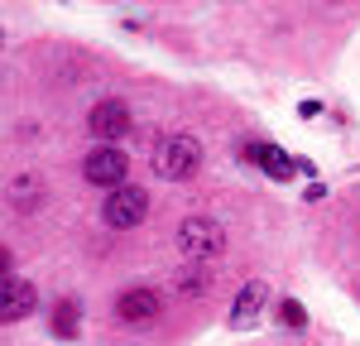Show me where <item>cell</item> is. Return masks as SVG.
Masks as SVG:
<instances>
[{"mask_svg":"<svg viewBox=\"0 0 360 346\" xmlns=\"http://www.w3.org/2000/svg\"><path fill=\"white\" fill-rule=\"evenodd\" d=\"M197 164H202V144L193 135H164L159 149H154V173L159 178H173V183L193 178Z\"/></svg>","mask_w":360,"mask_h":346,"instance_id":"cell-1","label":"cell"},{"mask_svg":"<svg viewBox=\"0 0 360 346\" xmlns=\"http://www.w3.org/2000/svg\"><path fill=\"white\" fill-rule=\"evenodd\" d=\"M178 250L188 260H212L217 250H226V231L212 217H188L178 226Z\"/></svg>","mask_w":360,"mask_h":346,"instance_id":"cell-2","label":"cell"},{"mask_svg":"<svg viewBox=\"0 0 360 346\" xmlns=\"http://www.w3.org/2000/svg\"><path fill=\"white\" fill-rule=\"evenodd\" d=\"M125 149L120 144H96L91 154L82 159V173H86V183H96V188H125Z\"/></svg>","mask_w":360,"mask_h":346,"instance_id":"cell-3","label":"cell"},{"mask_svg":"<svg viewBox=\"0 0 360 346\" xmlns=\"http://www.w3.org/2000/svg\"><path fill=\"white\" fill-rule=\"evenodd\" d=\"M144 212H149V193H144V188H135V183L115 188L111 198H106V207H101L106 226H120V231L139 226V222H144Z\"/></svg>","mask_w":360,"mask_h":346,"instance_id":"cell-4","label":"cell"},{"mask_svg":"<svg viewBox=\"0 0 360 346\" xmlns=\"http://www.w3.org/2000/svg\"><path fill=\"white\" fill-rule=\"evenodd\" d=\"M86 130H91L101 144L120 140V135L130 130V106H125V101H96L91 115H86Z\"/></svg>","mask_w":360,"mask_h":346,"instance_id":"cell-5","label":"cell"},{"mask_svg":"<svg viewBox=\"0 0 360 346\" xmlns=\"http://www.w3.org/2000/svg\"><path fill=\"white\" fill-rule=\"evenodd\" d=\"M115 313L125 317V322H154L159 317V288H130V293H120Z\"/></svg>","mask_w":360,"mask_h":346,"instance_id":"cell-6","label":"cell"},{"mask_svg":"<svg viewBox=\"0 0 360 346\" xmlns=\"http://www.w3.org/2000/svg\"><path fill=\"white\" fill-rule=\"evenodd\" d=\"M0 313H5V322H25L29 313H34V284L29 279H5V298H0Z\"/></svg>","mask_w":360,"mask_h":346,"instance_id":"cell-7","label":"cell"},{"mask_svg":"<svg viewBox=\"0 0 360 346\" xmlns=\"http://www.w3.org/2000/svg\"><path fill=\"white\" fill-rule=\"evenodd\" d=\"M264 298H269V288L259 284V279H250L240 293H236V303H231V327H255V317L264 308Z\"/></svg>","mask_w":360,"mask_h":346,"instance_id":"cell-8","label":"cell"},{"mask_svg":"<svg viewBox=\"0 0 360 346\" xmlns=\"http://www.w3.org/2000/svg\"><path fill=\"white\" fill-rule=\"evenodd\" d=\"M245 159H250V164H259V169L269 173V178H278V183L293 178V169H298V164H293L283 149H274V144H245Z\"/></svg>","mask_w":360,"mask_h":346,"instance_id":"cell-9","label":"cell"},{"mask_svg":"<svg viewBox=\"0 0 360 346\" xmlns=\"http://www.w3.org/2000/svg\"><path fill=\"white\" fill-rule=\"evenodd\" d=\"M77 327H82V308H77V298H63V303L53 308V332L63 337V342H72Z\"/></svg>","mask_w":360,"mask_h":346,"instance_id":"cell-10","label":"cell"},{"mask_svg":"<svg viewBox=\"0 0 360 346\" xmlns=\"http://www.w3.org/2000/svg\"><path fill=\"white\" fill-rule=\"evenodd\" d=\"M39 198H44V188H39L34 173H20V178L10 183V202H15V207H34Z\"/></svg>","mask_w":360,"mask_h":346,"instance_id":"cell-11","label":"cell"},{"mask_svg":"<svg viewBox=\"0 0 360 346\" xmlns=\"http://www.w3.org/2000/svg\"><path fill=\"white\" fill-rule=\"evenodd\" d=\"M178 288H183L188 298H202V293L212 288V279H207V269H188V274L178 279Z\"/></svg>","mask_w":360,"mask_h":346,"instance_id":"cell-12","label":"cell"},{"mask_svg":"<svg viewBox=\"0 0 360 346\" xmlns=\"http://www.w3.org/2000/svg\"><path fill=\"white\" fill-rule=\"evenodd\" d=\"M278 317H283L288 327H307V313L298 308V303H293V298H288V303H278Z\"/></svg>","mask_w":360,"mask_h":346,"instance_id":"cell-13","label":"cell"}]
</instances>
